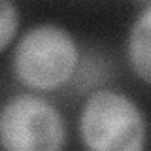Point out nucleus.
I'll return each mask as SVG.
<instances>
[{"label":"nucleus","instance_id":"nucleus-3","mask_svg":"<svg viewBox=\"0 0 151 151\" xmlns=\"http://www.w3.org/2000/svg\"><path fill=\"white\" fill-rule=\"evenodd\" d=\"M68 127L63 111L36 91L15 93L0 104V147L8 151H59Z\"/></svg>","mask_w":151,"mask_h":151},{"label":"nucleus","instance_id":"nucleus-4","mask_svg":"<svg viewBox=\"0 0 151 151\" xmlns=\"http://www.w3.org/2000/svg\"><path fill=\"white\" fill-rule=\"evenodd\" d=\"M125 53L132 74L142 83L151 85V0L130 23Z\"/></svg>","mask_w":151,"mask_h":151},{"label":"nucleus","instance_id":"nucleus-2","mask_svg":"<svg viewBox=\"0 0 151 151\" xmlns=\"http://www.w3.org/2000/svg\"><path fill=\"white\" fill-rule=\"evenodd\" d=\"M79 142L89 151H142L147 121L142 106L117 89H96L81 104Z\"/></svg>","mask_w":151,"mask_h":151},{"label":"nucleus","instance_id":"nucleus-5","mask_svg":"<svg viewBox=\"0 0 151 151\" xmlns=\"http://www.w3.org/2000/svg\"><path fill=\"white\" fill-rule=\"evenodd\" d=\"M21 12L13 0H0V53L8 51L19 38Z\"/></svg>","mask_w":151,"mask_h":151},{"label":"nucleus","instance_id":"nucleus-1","mask_svg":"<svg viewBox=\"0 0 151 151\" xmlns=\"http://www.w3.org/2000/svg\"><path fill=\"white\" fill-rule=\"evenodd\" d=\"M78 66V40L59 23H36L12 45V76L28 91L47 93L64 87L72 81Z\"/></svg>","mask_w":151,"mask_h":151}]
</instances>
